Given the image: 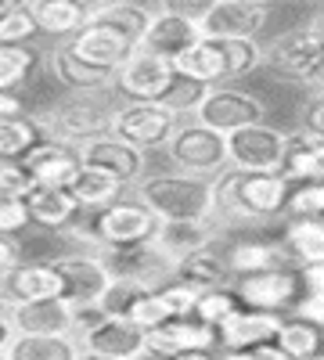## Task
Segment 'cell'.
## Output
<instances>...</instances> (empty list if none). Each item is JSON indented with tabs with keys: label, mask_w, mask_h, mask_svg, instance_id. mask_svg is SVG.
<instances>
[{
	"label": "cell",
	"mask_w": 324,
	"mask_h": 360,
	"mask_svg": "<svg viewBox=\"0 0 324 360\" xmlns=\"http://www.w3.org/2000/svg\"><path fill=\"white\" fill-rule=\"evenodd\" d=\"M292 202V180L278 173L227 169L213 176V220L220 224H256L281 217Z\"/></svg>",
	"instance_id": "cell-1"
},
{
	"label": "cell",
	"mask_w": 324,
	"mask_h": 360,
	"mask_svg": "<svg viewBox=\"0 0 324 360\" xmlns=\"http://www.w3.org/2000/svg\"><path fill=\"white\" fill-rule=\"evenodd\" d=\"M263 65V47L256 37H202L176 58V72L198 79L205 86H223L231 79H242Z\"/></svg>",
	"instance_id": "cell-2"
},
{
	"label": "cell",
	"mask_w": 324,
	"mask_h": 360,
	"mask_svg": "<svg viewBox=\"0 0 324 360\" xmlns=\"http://www.w3.org/2000/svg\"><path fill=\"white\" fill-rule=\"evenodd\" d=\"M137 198L159 220H209L213 217V176L155 173L137 184Z\"/></svg>",
	"instance_id": "cell-3"
},
{
	"label": "cell",
	"mask_w": 324,
	"mask_h": 360,
	"mask_svg": "<svg viewBox=\"0 0 324 360\" xmlns=\"http://www.w3.org/2000/svg\"><path fill=\"white\" fill-rule=\"evenodd\" d=\"M112 115H115V108H108L98 90H91V94H79V98H72L65 105L44 112L40 123H44L47 137L69 141V144H79L83 148L86 141L112 134Z\"/></svg>",
	"instance_id": "cell-4"
},
{
	"label": "cell",
	"mask_w": 324,
	"mask_h": 360,
	"mask_svg": "<svg viewBox=\"0 0 324 360\" xmlns=\"http://www.w3.org/2000/svg\"><path fill=\"white\" fill-rule=\"evenodd\" d=\"M166 155L181 173H195V176H216L231 166L227 134L198 123V119L176 127L173 141L166 144Z\"/></svg>",
	"instance_id": "cell-5"
},
{
	"label": "cell",
	"mask_w": 324,
	"mask_h": 360,
	"mask_svg": "<svg viewBox=\"0 0 324 360\" xmlns=\"http://www.w3.org/2000/svg\"><path fill=\"white\" fill-rule=\"evenodd\" d=\"M176 127H181V112H173L166 101H127L112 115V134L141 152L166 148Z\"/></svg>",
	"instance_id": "cell-6"
},
{
	"label": "cell",
	"mask_w": 324,
	"mask_h": 360,
	"mask_svg": "<svg viewBox=\"0 0 324 360\" xmlns=\"http://www.w3.org/2000/svg\"><path fill=\"white\" fill-rule=\"evenodd\" d=\"M159 217L152 213L141 198L137 202H108L94 209L86 234L98 238L101 245H141V242H155L159 234Z\"/></svg>",
	"instance_id": "cell-7"
},
{
	"label": "cell",
	"mask_w": 324,
	"mask_h": 360,
	"mask_svg": "<svg viewBox=\"0 0 324 360\" xmlns=\"http://www.w3.org/2000/svg\"><path fill=\"white\" fill-rule=\"evenodd\" d=\"M101 263L108 266L112 278H127L144 288H159L176 281V259H169L155 242H141V245H101L98 249Z\"/></svg>",
	"instance_id": "cell-8"
},
{
	"label": "cell",
	"mask_w": 324,
	"mask_h": 360,
	"mask_svg": "<svg viewBox=\"0 0 324 360\" xmlns=\"http://www.w3.org/2000/svg\"><path fill=\"white\" fill-rule=\"evenodd\" d=\"M263 65L271 72H278L281 79H296V83L313 86L320 69H324V40L310 25L296 29V33H285L263 51Z\"/></svg>",
	"instance_id": "cell-9"
},
{
	"label": "cell",
	"mask_w": 324,
	"mask_h": 360,
	"mask_svg": "<svg viewBox=\"0 0 324 360\" xmlns=\"http://www.w3.org/2000/svg\"><path fill=\"white\" fill-rule=\"evenodd\" d=\"M176 62L173 58H162V54H152V51H134L119 76H115V90L127 98V101H166V94L176 83Z\"/></svg>",
	"instance_id": "cell-10"
},
{
	"label": "cell",
	"mask_w": 324,
	"mask_h": 360,
	"mask_svg": "<svg viewBox=\"0 0 324 360\" xmlns=\"http://www.w3.org/2000/svg\"><path fill=\"white\" fill-rule=\"evenodd\" d=\"M285 148H288V134L267 123H252L227 134L231 166L245 173H278L285 162Z\"/></svg>",
	"instance_id": "cell-11"
},
{
	"label": "cell",
	"mask_w": 324,
	"mask_h": 360,
	"mask_svg": "<svg viewBox=\"0 0 324 360\" xmlns=\"http://www.w3.org/2000/svg\"><path fill=\"white\" fill-rule=\"evenodd\" d=\"M267 115V105H263L256 94L249 90H238V86H209V94L202 98L195 119L205 127H213L220 134H234L242 127H252V123H263Z\"/></svg>",
	"instance_id": "cell-12"
},
{
	"label": "cell",
	"mask_w": 324,
	"mask_h": 360,
	"mask_svg": "<svg viewBox=\"0 0 324 360\" xmlns=\"http://www.w3.org/2000/svg\"><path fill=\"white\" fill-rule=\"evenodd\" d=\"M234 292L252 310L285 314L303 295V274H299V266H274V270H263V274L238 278L234 281Z\"/></svg>",
	"instance_id": "cell-13"
},
{
	"label": "cell",
	"mask_w": 324,
	"mask_h": 360,
	"mask_svg": "<svg viewBox=\"0 0 324 360\" xmlns=\"http://www.w3.org/2000/svg\"><path fill=\"white\" fill-rule=\"evenodd\" d=\"M65 292V281L58 274L54 259L51 263H11L8 270H0V307L15 310L37 299H54Z\"/></svg>",
	"instance_id": "cell-14"
},
{
	"label": "cell",
	"mask_w": 324,
	"mask_h": 360,
	"mask_svg": "<svg viewBox=\"0 0 324 360\" xmlns=\"http://www.w3.org/2000/svg\"><path fill=\"white\" fill-rule=\"evenodd\" d=\"M54 266H58V274H62V281H65L62 299H65L72 310H79V307H98L101 295H105V288L112 285V274H108V266L101 263L98 252L62 256V259H54Z\"/></svg>",
	"instance_id": "cell-15"
},
{
	"label": "cell",
	"mask_w": 324,
	"mask_h": 360,
	"mask_svg": "<svg viewBox=\"0 0 324 360\" xmlns=\"http://www.w3.org/2000/svg\"><path fill=\"white\" fill-rule=\"evenodd\" d=\"M79 346L108 360H141L148 353V328H141L130 317H105L79 335Z\"/></svg>",
	"instance_id": "cell-16"
},
{
	"label": "cell",
	"mask_w": 324,
	"mask_h": 360,
	"mask_svg": "<svg viewBox=\"0 0 324 360\" xmlns=\"http://www.w3.org/2000/svg\"><path fill=\"white\" fill-rule=\"evenodd\" d=\"M25 169L33 173L37 188H72V180L83 169V148L69 144V141H40L25 159Z\"/></svg>",
	"instance_id": "cell-17"
},
{
	"label": "cell",
	"mask_w": 324,
	"mask_h": 360,
	"mask_svg": "<svg viewBox=\"0 0 324 360\" xmlns=\"http://www.w3.org/2000/svg\"><path fill=\"white\" fill-rule=\"evenodd\" d=\"M195 303H198V288L184 285V281H169V285H159V288H144L141 299L130 310V321H137L141 328H159L173 317H188L195 314Z\"/></svg>",
	"instance_id": "cell-18"
},
{
	"label": "cell",
	"mask_w": 324,
	"mask_h": 360,
	"mask_svg": "<svg viewBox=\"0 0 324 360\" xmlns=\"http://www.w3.org/2000/svg\"><path fill=\"white\" fill-rule=\"evenodd\" d=\"M184 349H220V328L188 314V317H173L148 332V353L155 356H173Z\"/></svg>",
	"instance_id": "cell-19"
},
{
	"label": "cell",
	"mask_w": 324,
	"mask_h": 360,
	"mask_svg": "<svg viewBox=\"0 0 324 360\" xmlns=\"http://www.w3.org/2000/svg\"><path fill=\"white\" fill-rule=\"evenodd\" d=\"M83 166H98V169L112 173L119 184H141L144 180V152L115 134L86 141L83 144Z\"/></svg>",
	"instance_id": "cell-20"
},
{
	"label": "cell",
	"mask_w": 324,
	"mask_h": 360,
	"mask_svg": "<svg viewBox=\"0 0 324 360\" xmlns=\"http://www.w3.org/2000/svg\"><path fill=\"white\" fill-rule=\"evenodd\" d=\"M271 8L263 0H220V4L205 15L202 33L205 37H256L267 25Z\"/></svg>",
	"instance_id": "cell-21"
},
{
	"label": "cell",
	"mask_w": 324,
	"mask_h": 360,
	"mask_svg": "<svg viewBox=\"0 0 324 360\" xmlns=\"http://www.w3.org/2000/svg\"><path fill=\"white\" fill-rule=\"evenodd\" d=\"M281 324H285L281 314L242 307L231 321L220 324V349H252V346H263V342H278Z\"/></svg>",
	"instance_id": "cell-22"
},
{
	"label": "cell",
	"mask_w": 324,
	"mask_h": 360,
	"mask_svg": "<svg viewBox=\"0 0 324 360\" xmlns=\"http://www.w3.org/2000/svg\"><path fill=\"white\" fill-rule=\"evenodd\" d=\"M11 317H15L18 335H76V310L62 295L15 307Z\"/></svg>",
	"instance_id": "cell-23"
},
{
	"label": "cell",
	"mask_w": 324,
	"mask_h": 360,
	"mask_svg": "<svg viewBox=\"0 0 324 360\" xmlns=\"http://www.w3.org/2000/svg\"><path fill=\"white\" fill-rule=\"evenodd\" d=\"M202 25L191 22V18H181V15H169V11H155L152 15V25L141 40V51H152V54H162V58H181L188 47H195L202 40Z\"/></svg>",
	"instance_id": "cell-24"
},
{
	"label": "cell",
	"mask_w": 324,
	"mask_h": 360,
	"mask_svg": "<svg viewBox=\"0 0 324 360\" xmlns=\"http://www.w3.org/2000/svg\"><path fill=\"white\" fill-rule=\"evenodd\" d=\"M83 62H91V65H98V69H108V72H119L123 69V62L137 51L134 44H127L123 37H115V33H108V29H101V25H86V29H79L76 37H69L65 40Z\"/></svg>",
	"instance_id": "cell-25"
},
{
	"label": "cell",
	"mask_w": 324,
	"mask_h": 360,
	"mask_svg": "<svg viewBox=\"0 0 324 360\" xmlns=\"http://www.w3.org/2000/svg\"><path fill=\"white\" fill-rule=\"evenodd\" d=\"M51 72H54L58 83L76 90V94H91V90L115 86V76H119V72H108V69H98L91 62H83V58L65 40L51 51Z\"/></svg>",
	"instance_id": "cell-26"
},
{
	"label": "cell",
	"mask_w": 324,
	"mask_h": 360,
	"mask_svg": "<svg viewBox=\"0 0 324 360\" xmlns=\"http://www.w3.org/2000/svg\"><path fill=\"white\" fill-rule=\"evenodd\" d=\"M29 11H33L40 33L58 37V40L76 37L79 29H86L94 18V8L86 4V0H33Z\"/></svg>",
	"instance_id": "cell-27"
},
{
	"label": "cell",
	"mask_w": 324,
	"mask_h": 360,
	"mask_svg": "<svg viewBox=\"0 0 324 360\" xmlns=\"http://www.w3.org/2000/svg\"><path fill=\"white\" fill-rule=\"evenodd\" d=\"M25 205H29L33 224L44 227V231H65L83 213V202L76 198L72 188H37L25 198Z\"/></svg>",
	"instance_id": "cell-28"
},
{
	"label": "cell",
	"mask_w": 324,
	"mask_h": 360,
	"mask_svg": "<svg viewBox=\"0 0 324 360\" xmlns=\"http://www.w3.org/2000/svg\"><path fill=\"white\" fill-rule=\"evenodd\" d=\"M216 220H162L159 234H155V245L169 256V259H184L205 245L216 242Z\"/></svg>",
	"instance_id": "cell-29"
},
{
	"label": "cell",
	"mask_w": 324,
	"mask_h": 360,
	"mask_svg": "<svg viewBox=\"0 0 324 360\" xmlns=\"http://www.w3.org/2000/svg\"><path fill=\"white\" fill-rule=\"evenodd\" d=\"M234 278V270L227 263V252H216V242L205 245L184 259H176V281H184L198 292H209V288H227V281Z\"/></svg>",
	"instance_id": "cell-30"
},
{
	"label": "cell",
	"mask_w": 324,
	"mask_h": 360,
	"mask_svg": "<svg viewBox=\"0 0 324 360\" xmlns=\"http://www.w3.org/2000/svg\"><path fill=\"white\" fill-rule=\"evenodd\" d=\"M281 173L292 180V184H310V180H320L324 176V137H317L310 130L288 134Z\"/></svg>",
	"instance_id": "cell-31"
},
{
	"label": "cell",
	"mask_w": 324,
	"mask_h": 360,
	"mask_svg": "<svg viewBox=\"0 0 324 360\" xmlns=\"http://www.w3.org/2000/svg\"><path fill=\"white\" fill-rule=\"evenodd\" d=\"M227 263L234 270V278H249V274H263V270H274V266H288L292 256L285 245H274V242H234L227 249Z\"/></svg>",
	"instance_id": "cell-32"
},
{
	"label": "cell",
	"mask_w": 324,
	"mask_h": 360,
	"mask_svg": "<svg viewBox=\"0 0 324 360\" xmlns=\"http://www.w3.org/2000/svg\"><path fill=\"white\" fill-rule=\"evenodd\" d=\"M296 266L324 263V217H296L285 227V242Z\"/></svg>",
	"instance_id": "cell-33"
},
{
	"label": "cell",
	"mask_w": 324,
	"mask_h": 360,
	"mask_svg": "<svg viewBox=\"0 0 324 360\" xmlns=\"http://www.w3.org/2000/svg\"><path fill=\"white\" fill-rule=\"evenodd\" d=\"M91 22L101 25V29H108V33H115V37H123L127 44L141 47L144 33H148V25H152V11L134 4V0H123V4H115V8L98 11Z\"/></svg>",
	"instance_id": "cell-34"
},
{
	"label": "cell",
	"mask_w": 324,
	"mask_h": 360,
	"mask_svg": "<svg viewBox=\"0 0 324 360\" xmlns=\"http://www.w3.org/2000/svg\"><path fill=\"white\" fill-rule=\"evenodd\" d=\"M40 141H47V130L40 119H29V115L0 119V159H25Z\"/></svg>",
	"instance_id": "cell-35"
},
{
	"label": "cell",
	"mask_w": 324,
	"mask_h": 360,
	"mask_svg": "<svg viewBox=\"0 0 324 360\" xmlns=\"http://www.w3.org/2000/svg\"><path fill=\"white\" fill-rule=\"evenodd\" d=\"M278 342H281L292 356H296V360H324V324L292 314V317L281 324Z\"/></svg>",
	"instance_id": "cell-36"
},
{
	"label": "cell",
	"mask_w": 324,
	"mask_h": 360,
	"mask_svg": "<svg viewBox=\"0 0 324 360\" xmlns=\"http://www.w3.org/2000/svg\"><path fill=\"white\" fill-rule=\"evenodd\" d=\"M11 360H76L79 339L76 335H15Z\"/></svg>",
	"instance_id": "cell-37"
},
{
	"label": "cell",
	"mask_w": 324,
	"mask_h": 360,
	"mask_svg": "<svg viewBox=\"0 0 324 360\" xmlns=\"http://www.w3.org/2000/svg\"><path fill=\"white\" fill-rule=\"evenodd\" d=\"M123 188H127V184H119L112 173H105V169H98V166H83L79 176L72 180V191H76V198L83 202V209H101V205L115 202Z\"/></svg>",
	"instance_id": "cell-38"
},
{
	"label": "cell",
	"mask_w": 324,
	"mask_h": 360,
	"mask_svg": "<svg viewBox=\"0 0 324 360\" xmlns=\"http://www.w3.org/2000/svg\"><path fill=\"white\" fill-rule=\"evenodd\" d=\"M37 65V54L25 44H0V90H18Z\"/></svg>",
	"instance_id": "cell-39"
},
{
	"label": "cell",
	"mask_w": 324,
	"mask_h": 360,
	"mask_svg": "<svg viewBox=\"0 0 324 360\" xmlns=\"http://www.w3.org/2000/svg\"><path fill=\"white\" fill-rule=\"evenodd\" d=\"M245 303L238 299L234 288H209V292H198V303H195V317H202L205 324L220 328L223 321H231Z\"/></svg>",
	"instance_id": "cell-40"
},
{
	"label": "cell",
	"mask_w": 324,
	"mask_h": 360,
	"mask_svg": "<svg viewBox=\"0 0 324 360\" xmlns=\"http://www.w3.org/2000/svg\"><path fill=\"white\" fill-rule=\"evenodd\" d=\"M33 191H37V180L25 169L22 159H0V198L4 202H25Z\"/></svg>",
	"instance_id": "cell-41"
},
{
	"label": "cell",
	"mask_w": 324,
	"mask_h": 360,
	"mask_svg": "<svg viewBox=\"0 0 324 360\" xmlns=\"http://www.w3.org/2000/svg\"><path fill=\"white\" fill-rule=\"evenodd\" d=\"M141 292H144V285H137V281L112 278V285L101 295V310L108 317H130V310H134V303L141 299Z\"/></svg>",
	"instance_id": "cell-42"
},
{
	"label": "cell",
	"mask_w": 324,
	"mask_h": 360,
	"mask_svg": "<svg viewBox=\"0 0 324 360\" xmlns=\"http://www.w3.org/2000/svg\"><path fill=\"white\" fill-rule=\"evenodd\" d=\"M33 33H40V25L29 8L0 11V44H25L33 40Z\"/></svg>",
	"instance_id": "cell-43"
},
{
	"label": "cell",
	"mask_w": 324,
	"mask_h": 360,
	"mask_svg": "<svg viewBox=\"0 0 324 360\" xmlns=\"http://www.w3.org/2000/svg\"><path fill=\"white\" fill-rule=\"evenodd\" d=\"M209 94V86L205 83H198V79H188V76H176V83H173V90L166 94V105L173 108V112H198V105H202V98Z\"/></svg>",
	"instance_id": "cell-44"
},
{
	"label": "cell",
	"mask_w": 324,
	"mask_h": 360,
	"mask_svg": "<svg viewBox=\"0 0 324 360\" xmlns=\"http://www.w3.org/2000/svg\"><path fill=\"white\" fill-rule=\"evenodd\" d=\"M288 209L296 217H324V176L320 180H310V184L292 188Z\"/></svg>",
	"instance_id": "cell-45"
},
{
	"label": "cell",
	"mask_w": 324,
	"mask_h": 360,
	"mask_svg": "<svg viewBox=\"0 0 324 360\" xmlns=\"http://www.w3.org/2000/svg\"><path fill=\"white\" fill-rule=\"evenodd\" d=\"M220 0H159V11H169V15H181V18H191V22H205Z\"/></svg>",
	"instance_id": "cell-46"
},
{
	"label": "cell",
	"mask_w": 324,
	"mask_h": 360,
	"mask_svg": "<svg viewBox=\"0 0 324 360\" xmlns=\"http://www.w3.org/2000/svg\"><path fill=\"white\" fill-rule=\"evenodd\" d=\"M29 224H33V217H29V205L25 202H4L0 198V234H22Z\"/></svg>",
	"instance_id": "cell-47"
},
{
	"label": "cell",
	"mask_w": 324,
	"mask_h": 360,
	"mask_svg": "<svg viewBox=\"0 0 324 360\" xmlns=\"http://www.w3.org/2000/svg\"><path fill=\"white\" fill-rule=\"evenodd\" d=\"M303 130L324 137V90H317V94L310 98V105L303 108Z\"/></svg>",
	"instance_id": "cell-48"
},
{
	"label": "cell",
	"mask_w": 324,
	"mask_h": 360,
	"mask_svg": "<svg viewBox=\"0 0 324 360\" xmlns=\"http://www.w3.org/2000/svg\"><path fill=\"white\" fill-rule=\"evenodd\" d=\"M15 335H18V328H15V317H11V310H4V307H0V349H11Z\"/></svg>",
	"instance_id": "cell-49"
},
{
	"label": "cell",
	"mask_w": 324,
	"mask_h": 360,
	"mask_svg": "<svg viewBox=\"0 0 324 360\" xmlns=\"http://www.w3.org/2000/svg\"><path fill=\"white\" fill-rule=\"evenodd\" d=\"M256 360H296L281 342H263V346H252Z\"/></svg>",
	"instance_id": "cell-50"
},
{
	"label": "cell",
	"mask_w": 324,
	"mask_h": 360,
	"mask_svg": "<svg viewBox=\"0 0 324 360\" xmlns=\"http://www.w3.org/2000/svg\"><path fill=\"white\" fill-rule=\"evenodd\" d=\"M11 263H18V242L11 234H0V270H8Z\"/></svg>",
	"instance_id": "cell-51"
},
{
	"label": "cell",
	"mask_w": 324,
	"mask_h": 360,
	"mask_svg": "<svg viewBox=\"0 0 324 360\" xmlns=\"http://www.w3.org/2000/svg\"><path fill=\"white\" fill-rule=\"evenodd\" d=\"M4 115H22V101L15 90H0V119Z\"/></svg>",
	"instance_id": "cell-52"
},
{
	"label": "cell",
	"mask_w": 324,
	"mask_h": 360,
	"mask_svg": "<svg viewBox=\"0 0 324 360\" xmlns=\"http://www.w3.org/2000/svg\"><path fill=\"white\" fill-rule=\"evenodd\" d=\"M162 360H220V356H216V349H184V353H173Z\"/></svg>",
	"instance_id": "cell-53"
},
{
	"label": "cell",
	"mask_w": 324,
	"mask_h": 360,
	"mask_svg": "<svg viewBox=\"0 0 324 360\" xmlns=\"http://www.w3.org/2000/svg\"><path fill=\"white\" fill-rule=\"evenodd\" d=\"M220 360H256V353L252 349H223Z\"/></svg>",
	"instance_id": "cell-54"
},
{
	"label": "cell",
	"mask_w": 324,
	"mask_h": 360,
	"mask_svg": "<svg viewBox=\"0 0 324 360\" xmlns=\"http://www.w3.org/2000/svg\"><path fill=\"white\" fill-rule=\"evenodd\" d=\"M33 0H0V11H15V8H29Z\"/></svg>",
	"instance_id": "cell-55"
},
{
	"label": "cell",
	"mask_w": 324,
	"mask_h": 360,
	"mask_svg": "<svg viewBox=\"0 0 324 360\" xmlns=\"http://www.w3.org/2000/svg\"><path fill=\"white\" fill-rule=\"evenodd\" d=\"M86 4H91V8H94V15H98V11H105V8H115V4H123V0H86Z\"/></svg>",
	"instance_id": "cell-56"
},
{
	"label": "cell",
	"mask_w": 324,
	"mask_h": 360,
	"mask_svg": "<svg viewBox=\"0 0 324 360\" xmlns=\"http://www.w3.org/2000/svg\"><path fill=\"white\" fill-rule=\"evenodd\" d=\"M0 360H11V353H8V349H0Z\"/></svg>",
	"instance_id": "cell-57"
}]
</instances>
